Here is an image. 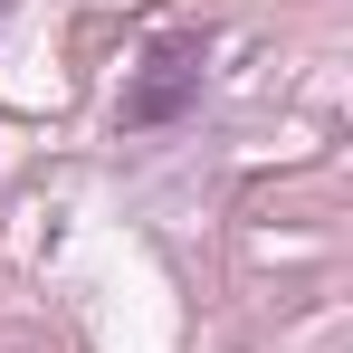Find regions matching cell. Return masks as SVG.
I'll list each match as a JSON object with an SVG mask.
<instances>
[{"instance_id": "cell-1", "label": "cell", "mask_w": 353, "mask_h": 353, "mask_svg": "<svg viewBox=\"0 0 353 353\" xmlns=\"http://www.w3.org/2000/svg\"><path fill=\"white\" fill-rule=\"evenodd\" d=\"M201 67H210V48L201 39H153V58H143V77L124 86V124H172L191 96H201Z\"/></svg>"}]
</instances>
